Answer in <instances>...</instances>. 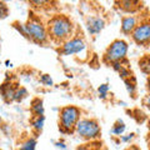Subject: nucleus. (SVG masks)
Returning a JSON list of instances; mask_svg holds the SVG:
<instances>
[{
	"label": "nucleus",
	"instance_id": "nucleus-8",
	"mask_svg": "<svg viewBox=\"0 0 150 150\" xmlns=\"http://www.w3.org/2000/svg\"><path fill=\"white\" fill-rule=\"evenodd\" d=\"M105 28V20L101 16H88L86 29L91 35H98Z\"/></svg>",
	"mask_w": 150,
	"mask_h": 150
},
{
	"label": "nucleus",
	"instance_id": "nucleus-17",
	"mask_svg": "<svg viewBox=\"0 0 150 150\" xmlns=\"http://www.w3.org/2000/svg\"><path fill=\"white\" fill-rule=\"evenodd\" d=\"M139 68H140V70H142L145 75L149 74V71H150V60H149V55L148 54H145L143 58H140V60H139Z\"/></svg>",
	"mask_w": 150,
	"mask_h": 150
},
{
	"label": "nucleus",
	"instance_id": "nucleus-9",
	"mask_svg": "<svg viewBox=\"0 0 150 150\" xmlns=\"http://www.w3.org/2000/svg\"><path fill=\"white\" fill-rule=\"evenodd\" d=\"M19 86V84H14L11 81H5L0 86V95L4 99L5 103H13L14 95H15V90Z\"/></svg>",
	"mask_w": 150,
	"mask_h": 150
},
{
	"label": "nucleus",
	"instance_id": "nucleus-12",
	"mask_svg": "<svg viewBox=\"0 0 150 150\" xmlns=\"http://www.w3.org/2000/svg\"><path fill=\"white\" fill-rule=\"evenodd\" d=\"M118 4H120L121 10H124L126 13H130V14H134L138 10L140 1H120Z\"/></svg>",
	"mask_w": 150,
	"mask_h": 150
},
{
	"label": "nucleus",
	"instance_id": "nucleus-21",
	"mask_svg": "<svg viewBox=\"0 0 150 150\" xmlns=\"http://www.w3.org/2000/svg\"><path fill=\"white\" fill-rule=\"evenodd\" d=\"M9 16V6L5 1H0V19H5Z\"/></svg>",
	"mask_w": 150,
	"mask_h": 150
},
{
	"label": "nucleus",
	"instance_id": "nucleus-30",
	"mask_svg": "<svg viewBox=\"0 0 150 150\" xmlns=\"http://www.w3.org/2000/svg\"><path fill=\"white\" fill-rule=\"evenodd\" d=\"M1 121H3V119H1V116H0V124H1Z\"/></svg>",
	"mask_w": 150,
	"mask_h": 150
},
{
	"label": "nucleus",
	"instance_id": "nucleus-6",
	"mask_svg": "<svg viewBox=\"0 0 150 150\" xmlns=\"http://www.w3.org/2000/svg\"><path fill=\"white\" fill-rule=\"evenodd\" d=\"M130 35L137 45L148 46V44L150 43V23L148 19L140 20Z\"/></svg>",
	"mask_w": 150,
	"mask_h": 150
},
{
	"label": "nucleus",
	"instance_id": "nucleus-13",
	"mask_svg": "<svg viewBox=\"0 0 150 150\" xmlns=\"http://www.w3.org/2000/svg\"><path fill=\"white\" fill-rule=\"evenodd\" d=\"M44 123H45V116L44 115H40V116H34V118L31 119L30 124L33 126V129H34L35 131H41L44 128Z\"/></svg>",
	"mask_w": 150,
	"mask_h": 150
},
{
	"label": "nucleus",
	"instance_id": "nucleus-2",
	"mask_svg": "<svg viewBox=\"0 0 150 150\" xmlns=\"http://www.w3.org/2000/svg\"><path fill=\"white\" fill-rule=\"evenodd\" d=\"M81 119V110L78 106L67 105L59 112V130L62 133H73L75 125Z\"/></svg>",
	"mask_w": 150,
	"mask_h": 150
},
{
	"label": "nucleus",
	"instance_id": "nucleus-26",
	"mask_svg": "<svg viewBox=\"0 0 150 150\" xmlns=\"http://www.w3.org/2000/svg\"><path fill=\"white\" fill-rule=\"evenodd\" d=\"M76 150H94V148L91 146L90 144H84V145H80V146H78Z\"/></svg>",
	"mask_w": 150,
	"mask_h": 150
},
{
	"label": "nucleus",
	"instance_id": "nucleus-24",
	"mask_svg": "<svg viewBox=\"0 0 150 150\" xmlns=\"http://www.w3.org/2000/svg\"><path fill=\"white\" fill-rule=\"evenodd\" d=\"M110 65H111V68L114 69L116 73H118L119 70H120V68L123 67V62H115V63H112V64H110Z\"/></svg>",
	"mask_w": 150,
	"mask_h": 150
},
{
	"label": "nucleus",
	"instance_id": "nucleus-18",
	"mask_svg": "<svg viewBox=\"0 0 150 150\" xmlns=\"http://www.w3.org/2000/svg\"><path fill=\"white\" fill-rule=\"evenodd\" d=\"M28 90L24 86H18L16 90H15V95H14V101H18V103H21L23 100L28 98Z\"/></svg>",
	"mask_w": 150,
	"mask_h": 150
},
{
	"label": "nucleus",
	"instance_id": "nucleus-10",
	"mask_svg": "<svg viewBox=\"0 0 150 150\" xmlns=\"http://www.w3.org/2000/svg\"><path fill=\"white\" fill-rule=\"evenodd\" d=\"M139 23V19L135 16V15H126L123 16L121 19V33L125 35H130L133 30L135 29V26L138 25Z\"/></svg>",
	"mask_w": 150,
	"mask_h": 150
},
{
	"label": "nucleus",
	"instance_id": "nucleus-16",
	"mask_svg": "<svg viewBox=\"0 0 150 150\" xmlns=\"http://www.w3.org/2000/svg\"><path fill=\"white\" fill-rule=\"evenodd\" d=\"M35 149H36V140L34 138H28L18 148V150H35Z\"/></svg>",
	"mask_w": 150,
	"mask_h": 150
},
{
	"label": "nucleus",
	"instance_id": "nucleus-1",
	"mask_svg": "<svg viewBox=\"0 0 150 150\" xmlns=\"http://www.w3.org/2000/svg\"><path fill=\"white\" fill-rule=\"evenodd\" d=\"M46 30L50 39H53L56 43H65L73 35L74 24L69 16L58 14L49 20Z\"/></svg>",
	"mask_w": 150,
	"mask_h": 150
},
{
	"label": "nucleus",
	"instance_id": "nucleus-27",
	"mask_svg": "<svg viewBox=\"0 0 150 150\" xmlns=\"http://www.w3.org/2000/svg\"><path fill=\"white\" fill-rule=\"evenodd\" d=\"M55 145H56V148H59V149H62V150H67V145H65L63 142H56Z\"/></svg>",
	"mask_w": 150,
	"mask_h": 150
},
{
	"label": "nucleus",
	"instance_id": "nucleus-5",
	"mask_svg": "<svg viewBox=\"0 0 150 150\" xmlns=\"http://www.w3.org/2000/svg\"><path fill=\"white\" fill-rule=\"evenodd\" d=\"M129 50V45L125 40L116 39L108 46V49L105 50L103 60L106 64H112L115 62H123L126 59Z\"/></svg>",
	"mask_w": 150,
	"mask_h": 150
},
{
	"label": "nucleus",
	"instance_id": "nucleus-25",
	"mask_svg": "<svg viewBox=\"0 0 150 150\" xmlns=\"http://www.w3.org/2000/svg\"><path fill=\"white\" fill-rule=\"evenodd\" d=\"M50 1H44V0H33L30 1V4H34L35 6H43L44 4H49Z\"/></svg>",
	"mask_w": 150,
	"mask_h": 150
},
{
	"label": "nucleus",
	"instance_id": "nucleus-3",
	"mask_svg": "<svg viewBox=\"0 0 150 150\" xmlns=\"http://www.w3.org/2000/svg\"><path fill=\"white\" fill-rule=\"evenodd\" d=\"M24 28H25L26 39L34 41L36 44H46L48 43L49 35H48L46 26L38 18L29 19V20L24 24Z\"/></svg>",
	"mask_w": 150,
	"mask_h": 150
},
{
	"label": "nucleus",
	"instance_id": "nucleus-11",
	"mask_svg": "<svg viewBox=\"0 0 150 150\" xmlns=\"http://www.w3.org/2000/svg\"><path fill=\"white\" fill-rule=\"evenodd\" d=\"M31 111L33 114H34V116H40V115H44V103L41 99H39V98H35V99H33L31 101Z\"/></svg>",
	"mask_w": 150,
	"mask_h": 150
},
{
	"label": "nucleus",
	"instance_id": "nucleus-4",
	"mask_svg": "<svg viewBox=\"0 0 150 150\" xmlns=\"http://www.w3.org/2000/svg\"><path fill=\"white\" fill-rule=\"evenodd\" d=\"M74 131L80 138L85 140H96L100 138L101 129L99 123L95 119H89V118H81L75 125Z\"/></svg>",
	"mask_w": 150,
	"mask_h": 150
},
{
	"label": "nucleus",
	"instance_id": "nucleus-28",
	"mask_svg": "<svg viewBox=\"0 0 150 150\" xmlns=\"http://www.w3.org/2000/svg\"><path fill=\"white\" fill-rule=\"evenodd\" d=\"M126 150H140V149H139L138 146H135V145H131V146H130V148H128Z\"/></svg>",
	"mask_w": 150,
	"mask_h": 150
},
{
	"label": "nucleus",
	"instance_id": "nucleus-14",
	"mask_svg": "<svg viewBox=\"0 0 150 150\" xmlns=\"http://www.w3.org/2000/svg\"><path fill=\"white\" fill-rule=\"evenodd\" d=\"M126 129V125L123 120H116L114 125L111 128V134L112 135H116V137H120V135L124 134V131Z\"/></svg>",
	"mask_w": 150,
	"mask_h": 150
},
{
	"label": "nucleus",
	"instance_id": "nucleus-23",
	"mask_svg": "<svg viewBox=\"0 0 150 150\" xmlns=\"http://www.w3.org/2000/svg\"><path fill=\"white\" fill-rule=\"evenodd\" d=\"M120 140L123 143H130L131 140H133L135 138V134L134 133H130V134H126V135H120Z\"/></svg>",
	"mask_w": 150,
	"mask_h": 150
},
{
	"label": "nucleus",
	"instance_id": "nucleus-20",
	"mask_svg": "<svg viewBox=\"0 0 150 150\" xmlns=\"http://www.w3.org/2000/svg\"><path fill=\"white\" fill-rule=\"evenodd\" d=\"M40 83L43 84V85H45V86H53L54 85V81H53V79H51V76L49 74H41Z\"/></svg>",
	"mask_w": 150,
	"mask_h": 150
},
{
	"label": "nucleus",
	"instance_id": "nucleus-29",
	"mask_svg": "<svg viewBox=\"0 0 150 150\" xmlns=\"http://www.w3.org/2000/svg\"><path fill=\"white\" fill-rule=\"evenodd\" d=\"M5 64H6V67H11V63L9 62V60H6V62H5Z\"/></svg>",
	"mask_w": 150,
	"mask_h": 150
},
{
	"label": "nucleus",
	"instance_id": "nucleus-7",
	"mask_svg": "<svg viewBox=\"0 0 150 150\" xmlns=\"http://www.w3.org/2000/svg\"><path fill=\"white\" fill-rule=\"evenodd\" d=\"M85 50H86V44L84 41V39L79 36H75V38H70L69 40L63 43L62 48H60V53L65 56H70V55L81 54Z\"/></svg>",
	"mask_w": 150,
	"mask_h": 150
},
{
	"label": "nucleus",
	"instance_id": "nucleus-22",
	"mask_svg": "<svg viewBox=\"0 0 150 150\" xmlns=\"http://www.w3.org/2000/svg\"><path fill=\"white\" fill-rule=\"evenodd\" d=\"M119 76L123 79V80H125V79H129L130 76H131V73H130V70L125 67V65H123V67L120 68V70H119Z\"/></svg>",
	"mask_w": 150,
	"mask_h": 150
},
{
	"label": "nucleus",
	"instance_id": "nucleus-19",
	"mask_svg": "<svg viewBox=\"0 0 150 150\" xmlns=\"http://www.w3.org/2000/svg\"><path fill=\"white\" fill-rule=\"evenodd\" d=\"M98 93H99V98L100 99H106L108 95H109V85L108 84H101V85L98 88Z\"/></svg>",
	"mask_w": 150,
	"mask_h": 150
},
{
	"label": "nucleus",
	"instance_id": "nucleus-15",
	"mask_svg": "<svg viewBox=\"0 0 150 150\" xmlns=\"http://www.w3.org/2000/svg\"><path fill=\"white\" fill-rule=\"evenodd\" d=\"M124 83H125V86H126L128 93L133 98H135V94H137V81H135V78L130 76L129 79H125Z\"/></svg>",
	"mask_w": 150,
	"mask_h": 150
}]
</instances>
